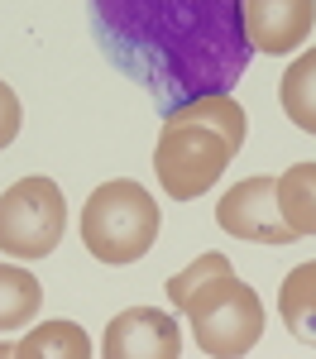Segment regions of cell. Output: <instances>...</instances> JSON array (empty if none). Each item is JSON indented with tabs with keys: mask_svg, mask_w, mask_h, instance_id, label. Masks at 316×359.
Segmentation results:
<instances>
[{
	"mask_svg": "<svg viewBox=\"0 0 316 359\" xmlns=\"http://www.w3.org/2000/svg\"><path fill=\"white\" fill-rule=\"evenodd\" d=\"M96 10L130 67L163 91L211 96L249 57L245 0H96Z\"/></svg>",
	"mask_w": 316,
	"mask_h": 359,
	"instance_id": "obj_1",
	"label": "cell"
},
{
	"mask_svg": "<svg viewBox=\"0 0 316 359\" xmlns=\"http://www.w3.org/2000/svg\"><path fill=\"white\" fill-rule=\"evenodd\" d=\"M158 230H163V216H158L153 192H144L130 177L101 182L82 206V245L96 264L120 269V264L144 259L158 240Z\"/></svg>",
	"mask_w": 316,
	"mask_h": 359,
	"instance_id": "obj_2",
	"label": "cell"
},
{
	"mask_svg": "<svg viewBox=\"0 0 316 359\" xmlns=\"http://www.w3.org/2000/svg\"><path fill=\"white\" fill-rule=\"evenodd\" d=\"M182 311L192 321V335H197V350L216 359H240L249 355L263 335V302L249 283L230 273H216L197 283L187 297H182Z\"/></svg>",
	"mask_w": 316,
	"mask_h": 359,
	"instance_id": "obj_3",
	"label": "cell"
},
{
	"mask_svg": "<svg viewBox=\"0 0 316 359\" xmlns=\"http://www.w3.org/2000/svg\"><path fill=\"white\" fill-rule=\"evenodd\" d=\"M230 158H235V149L221 130L197 125V120H163L153 172H158V187L172 201H197L201 192H211L221 182Z\"/></svg>",
	"mask_w": 316,
	"mask_h": 359,
	"instance_id": "obj_4",
	"label": "cell"
},
{
	"mask_svg": "<svg viewBox=\"0 0 316 359\" xmlns=\"http://www.w3.org/2000/svg\"><path fill=\"white\" fill-rule=\"evenodd\" d=\"M67 230V201L53 177H20L0 196V249L10 259H43L53 254Z\"/></svg>",
	"mask_w": 316,
	"mask_h": 359,
	"instance_id": "obj_5",
	"label": "cell"
},
{
	"mask_svg": "<svg viewBox=\"0 0 316 359\" xmlns=\"http://www.w3.org/2000/svg\"><path fill=\"white\" fill-rule=\"evenodd\" d=\"M216 221L235 240H254V245H292L297 235L287 230L278 211V182L273 177H245L216 201Z\"/></svg>",
	"mask_w": 316,
	"mask_h": 359,
	"instance_id": "obj_6",
	"label": "cell"
},
{
	"mask_svg": "<svg viewBox=\"0 0 316 359\" xmlns=\"http://www.w3.org/2000/svg\"><path fill=\"white\" fill-rule=\"evenodd\" d=\"M101 355L106 359H177L182 355V331L158 306H130L106 326Z\"/></svg>",
	"mask_w": 316,
	"mask_h": 359,
	"instance_id": "obj_7",
	"label": "cell"
},
{
	"mask_svg": "<svg viewBox=\"0 0 316 359\" xmlns=\"http://www.w3.org/2000/svg\"><path fill=\"white\" fill-rule=\"evenodd\" d=\"M316 0H245V39L254 53H292L312 39Z\"/></svg>",
	"mask_w": 316,
	"mask_h": 359,
	"instance_id": "obj_8",
	"label": "cell"
},
{
	"mask_svg": "<svg viewBox=\"0 0 316 359\" xmlns=\"http://www.w3.org/2000/svg\"><path fill=\"white\" fill-rule=\"evenodd\" d=\"M278 211L297 240L316 235V163H292L278 177Z\"/></svg>",
	"mask_w": 316,
	"mask_h": 359,
	"instance_id": "obj_9",
	"label": "cell"
},
{
	"mask_svg": "<svg viewBox=\"0 0 316 359\" xmlns=\"http://www.w3.org/2000/svg\"><path fill=\"white\" fill-rule=\"evenodd\" d=\"M278 316L292 335H302V340L316 335V259L312 264H292V273L278 287Z\"/></svg>",
	"mask_w": 316,
	"mask_h": 359,
	"instance_id": "obj_10",
	"label": "cell"
},
{
	"mask_svg": "<svg viewBox=\"0 0 316 359\" xmlns=\"http://www.w3.org/2000/svg\"><path fill=\"white\" fill-rule=\"evenodd\" d=\"M15 359H86L91 340L77 321H43L39 331H29L20 345H10Z\"/></svg>",
	"mask_w": 316,
	"mask_h": 359,
	"instance_id": "obj_11",
	"label": "cell"
},
{
	"mask_svg": "<svg viewBox=\"0 0 316 359\" xmlns=\"http://www.w3.org/2000/svg\"><path fill=\"white\" fill-rule=\"evenodd\" d=\"M163 120H197V125H211V130H221V135L230 139V149H235V154H240V144H245V111H240V101L226 96V91L192 96V101L172 106Z\"/></svg>",
	"mask_w": 316,
	"mask_h": 359,
	"instance_id": "obj_12",
	"label": "cell"
},
{
	"mask_svg": "<svg viewBox=\"0 0 316 359\" xmlns=\"http://www.w3.org/2000/svg\"><path fill=\"white\" fill-rule=\"evenodd\" d=\"M43 306V287L29 269H15V264H0V335L20 331L25 321L39 316Z\"/></svg>",
	"mask_w": 316,
	"mask_h": 359,
	"instance_id": "obj_13",
	"label": "cell"
},
{
	"mask_svg": "<svg viewBox=\"0 0 316 359\" xmlns=\"http://www.w3.org/2000/svg\"><path fill=\"white\" fill-rule=\"evenodd\" d=\"M278 101H283V115L297 125V130L316 135V48H312V53H302L283 72V82H278Z\"/></svg>",
	"mask_w": 316,
	"mask_h": 359,
	"instance_id": "obj_14",
	"label": "cell"
},
{
	"mask_svg": "<svg viewBox=\"0 0 316 359\" xmlns=\"http://www.w3.org/2000/svg\"><path fill=\"white\" fill-rule=\"evenodd\" d=\"M226 269H230V259L211 249V254H201L197 264H187L182 273H172V278H168V297L182 306V297H187V292H192L197 283H206V278H216V273H226Z\"/></svg>",
	"mask_w": 316,
	"mask_h": 359,
	"instance_id": "obj_15",
	"label": "cell"
},
{
	"mask_svg": "<svg viewBox=\"0 0 316 359\" xmlns=\"http://www.w3.org/2000/svg\"><path fill=\"white\" fill-rule=\"evenodd\" d=\"M20 135V96L5 86V77H0V149L10 144V139Z\"/></svg>",
	"mask_w": 316,
	"mask_h": 359,
	"instance_id": "obj_16",
	"label": "cell"
}]
</instances>
